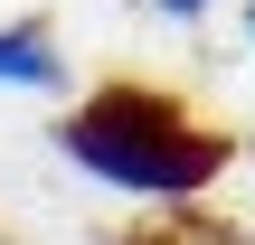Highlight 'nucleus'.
Listing matches in <instances>:
<instances>
[{
	"label": "nucleus",
	"mask_w": 255,
	"mask_h": 245,
	"mask_svg": "<svg viewBox=\"0 0 255 245\" xmlns=\"http://www.w3.org/2000/svg\"><path fill=\"white\" fill-rule=\"evenodd\" d=\"M57 151L85 179H104L123 198H161V208H199L227 179V161H237V142L218 123H199L170 85H132V76H114L85 104H66Z\"/></svg>",
	"instance_id": "obj_1"
},
{
	"label": "nucleus",
	"mask_w": 255,
	"mask_h": 245,
	"mask_svg": "<svg viewBox=\"0 0 255 245\" xmlns=\"http://www.w3.org/2000/svg\"><path fill=\"white\" fill-rule=\"evenodd\" d=\"M0 85H19V94H57L66 85V47H57L47 19H0Z\"/></svg>",
	"instance_id": "obj_2"
},
{
	"label": "nucleus",
	"mask_w": 255,
	"mask_h": 245,
	"mask_svg": "<svg viewBox=\"0 0 255 245\" xmlns=\"http://www.w3.org/2000/svg\"><path fill=\"white\" fill-rule=\"evenodd\" d=\"M142 9H151V19H208L218 0H142Z\"/></svg>",
	"instance_id": "obj_3"
},
{
	"label": "nucleus",
	"mask_w": 255,
	"mask_h": 245,
	"mask_svg": "<svg viewBox=\"0 0 255 245\" xmlns=\"http://www.w3.org/2000/svg\"><path fill=\"white\" fill-rule=\"evenodd\" d=\"M199 245H255V236H237V227H208V236H199Z\"/></svg>",
	"instance_id": "obj_4"
},
{
	"label": "nucleus",
	"mask_w": 255,
	"mask_h": 245,
	"mask_svg": "<svg viewBox=\"0 0 255 245\" xmlns=\"http://www.w3.org/2000/svg\"><path fill=\"white\" fill-rule=\"evenodd\" d=\"M114 245H180V236H114Z\"/></svg>",
	"instance_id": "obj_5"
},
{
	"label": "nucleus",
	"mask_w": 255,
	"mask_h": 245,
	"mask_svg": "<svg viewBox=\"0 0 255 245\" xmlns=\"http://www.w3.org/2000/svg\"><path fill=\"white\" fill-rule=\"evenodd\" d=\"M246 38H255V0H246Z\"/></svg>",
	"instance_id": "obj_6"
}]
</instances>
